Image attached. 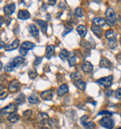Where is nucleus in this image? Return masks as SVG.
Wrapping results in <instances>:
<instances>
[{"instance_id": "1", "label": "nucleus", "mask_w": 121, "mask_h": 129, "mask_svg": "<svg viewBox=\"0 0 121 129\" xmlns=\"http://www.w3.org/2000/svg\"><path fill=\"white\" fill-rule=\"evenodd\" d=\"M106 16V22L110 24V25H114L117 23V15L116 12L113 9H107L105 12Z\"/></svg>"}, {"instance_id": "2", "label": "nucleus", "mask_w": 121, "mask_h": 129, "mask_svg": "<svg viewBox=\"0 0 121 129\" xmlns=\"http://www.w3.org/2000/svg\"><path fill=\"white\" fill-rule=\"evenodd\" d=\"M17 111V106L15 104H9L8 106H6L5 108H3L2 110H0V114L3 115V116H9L12 113L16 112Z\"/></svg>"}, {"instance_id": "3", "label": "nucleus", "mask_w": 121, "mask_h": 129, "mask_svg": "<svg viewBox=\"0 0 121 129\" xmlns=\"http://www.w3.org/2000/svg\"><path fill=\"white\" fill-rule=\"evenodd\" d=\"M112 81H113V77L112 76H107L104 78H101L99 80H97V83L104 87V88H109L111 85H112Z\"/></svg>"}, {"instance_id": "4", "label": "nucleus", "mask_w": 121, "mask_h": 129, "mask_svg": "<svg viewBox=\"0 0 121 129\" xmlns=\"http://www.w3.org/2000/svg\"><path fill=\"white\" fill-rule=\"evenodd\" d=\"M100 124L104 127H105L107 129H112L115 125L114 120L110 117H104L101 121H100Z\"/></svg>"}, {"instance_id": "5", "label": "nucleus", "mask_w": 121, "mask_h": 129, "mask_svg": "<svg viewBox=\"0 0 121 129\" xmlns=\"http://www.w3.org/2000/svg\"><path fill=\"white\" fill-rule=\"evenodd\" d=\"M20 87H21V83H20V81H18V80H12V81L9 82V91H10V92H17L19 89H20Z\"/></svg>"}, {"instance_id": "6", "label": "nucleus", "mask_w": 121, "mask_h": 129, "mask_svg": "<svg viewBox=\"0 0 121 129\" xmlns=\"http://www.w3.org/2000/svg\"><path fill=\"white\" fill-rule=\"evenodd\" d=\"M3 10H4V13L6 15H11L14 12V10H15V4L14 3H10V4L6 5L4 7Z\"/></svg>"}, {"instance_id": "7", "label": "nucleus", "mask_w": 121, "mask_h": 129, "mask_svg": "<svg viewBox=\"0 0 121 129\" xmlns=\"http://www.w3.org/2000/svg\"><path fill=\"white\" fill-rule=\"evenodd\" d=\"M19 45H20V40L19 39H14L11 43H9L8 45H6L5 46V50L6 51H13V50H15L19 47Z\"/></svg>"}, {"instance_id": "8", "label": "nucleus", "mask_w": 121, "mask_h": 129, "mask_svg": "<svg viewBox=\"0 0 121 129\" xmlns=\"http://www.w3.org/2000/svg\"><path fill=\"white\" fill-rule=\"evenodd\" d=\"M68 91H69V87H68V85H67L66 83H63V84H61L60 87L58 88L57 94H58V96H59V97H62V96H64L65 94H67V93H68Z\"/></svg>"}, {"instance_id": "9", "label": "nucleus", "mask_w": 121, "mask_h": 129, "mask_svg": "<svg viewBox=\"0 0 121 129\" xmlns=\"http://www.w3.org/2000/svg\"><path fill=\"white\" fill-rule=\"evenodd\" d=\"M30 12L26 9H21L18 12V18L20 20H27L30 18Z\"/></svg>"}, {"instance_id": "10", "label": "nucleus", "mask_w": 121, "mask_h": 129, "mask_svg": "<svg viewBox=\"0 0 121 129\" xmlns=\"http://www.w3.org/2000/svg\"><path fill=\"white\" fill-rule=\"evenodd\" d=\"M40 97L44 100H51L53 97V93L52 90H46L40 94Z\"/></svg>"}, {"instance_id": "11", "label": "nucleus", "mask_w": 121, "mask_h": 129, "mask_svg": "<svg viewBox=\"0 0 121 129\" xmlns=\"http://www.w3.org/2000/svg\"><path fill=\"white\" fill-rule=\"evenodd\" d=\"M92 23H93L94 25H97V26H100V27H101V26L105 25L106 21L104 18H102V17H95V18H93Z\"/></svg>"}, {"instance_id": "12", "label": "nucleus", "mask_w": 121, "mask_h": 129, "mask_svg": "<svg viewBox=\"0 0 121 129\" xmlns=\"http://www.w3.org/2000/svg\"><path fill=\"white\" fill-rule=\"evenodd\" d=\"M36 119H37V121L39 122V123H41V124H45L46 122L49 119L48 118V115L45 112H39L37 115H36Z\"/></svg>"}, {"instance_id": "13", "label": "nucleus", "mask_w": 121, "mask_h": 129, "mask_svg": "<svg viewBox=\"0 0 121 129\" xmlns=\"http://www.w3.org/2000/svg\"><path fill=\"white\" fill-rule=\"evenodd\" d=\"M28 31H29V33H30L33 37H37L38 35H39V30H38V28L36 27V25H35V24H29V26H28Z\"/></svg>"}, {"instance_id": "14", "label": "nucleus", "mask_w": 121, "mask_h": 129, "mask_svg": "<svg viewBox=\"0 0 121 129\" xmlns=\"http://www.w3.org/2000/svg\"><path fill=\"white\" fill-rule=\"evenodd\" d=\"M82 70L85 72V73H90L93 70V65L91 63L88 62V61H85L83 64H82Z\"/></svg>"}, {"instance_id": "15", "label": "nucleus", "mask_w": 121, "mask_h": 129, "mask_svg": "<svg viewBox=\"0 0 121 129\" xmlns=\"http://www.w3.org/2000/svg\"><path fill=\"white\" fill-rule=\"evenodd\" d=\"M100 66L104 67V68H111L112 64L110 62V60H108L105 57H102L101 61H100Z\"/></svg>"}, {"instance_id": "16", "label": "nucleus", "mask_w": 121, "mask_h": 129, "mask_svg": "<svg viewBox=\"0 0 121 129\" xmlns=\"http://www.w3.org/2000/svg\"><path fill=\"white\" fill-rule=\"evenodd\" d=\"M54 51H55V48L53 45H48L47 46V49H46V57L48 59H49L53 54H54Z\"/></svg>"}, {"instance_id": "17", "label": "nucleus", "mask_w": 121, "mask_h": 129, "mask_svg": "<svg viewBox=\"0 0 121 129\" xmlns=\"http://www.w3.org/2000/svg\"><path fill=\"white\" fill-rule=\"evenodd\" d=\"M76 31H77L78 35H79L80 37H84L86 36V34H87V27H86L85 25H83V24H80V25H78V26L76 27Z\"/></svg>"}, {"instance_id": "18", "label": "nucleus", "mask_w": 121, "mask_h": 129, "mask_svg": "<svg viewBox=\"0 0 121 129\" xmlns=\"http://www.w3.org/2000/svg\"><path fill=\"white\" fill-rule=\"evenodd\" d=\"M74 84H75V86H76L77 89H79V90H81V91H84V90L86 89V85H87V83L83 81V80L76 81Z\"/></svg>"}, {"instance_id": "19", "label": "nucleus", "mask_w": 121, "mask_h": 129, "mask_svg": "<svg viewBox=\"0 0 121 129\" xmlns=\"http://www.w3.org/2000/svg\"><path fill=\"white\" fill-rule=\"evenodd\" d=\"M105 37L108 40H115V39H117V38H116V37H117V34H116V32H115L114 30H112V29H109V30L106 31Z\"/></svg>"}, {"instance_id": "20", "label": "nucleus", "mask_w": 121, "mask_h": 129, "mask_svg": "<svg viewBox=\"0 0 121 129\" xmlns=\"http://www.w3.org/2000/svg\"><path fill=\"white\" fill-rule=\"evenodd\" d=\"M19 120H20V115L16 112L12 113V114H10V115L8 116V121L10 122V123H12V124L17 123Z\"/></svg>"}, {"instance_id": "21", "label": "nucleus", "mask_w": 121, "mask_h": 129, "mask_svg": "<svg viewBox=\"0 0 121 129\" xmlns=\"http://www.w3.org/2000/svg\"><path fill=\"white\" fill-rule=\"evenodd\" d=\"M91 30H92V32L94 33L98 37H102V35H103V29H102L100 26L92 25V26H91Z\"/></svg>"}, {"instance_id": "22", "label": "nucleus", "mask_w": 121, "mask_h": 129, "mask_svg": "<svg viewBox=\"0 0 121 129\" xmlns=\"http://www.w3.org/2000/svg\"><path fill=\"white\" fill-rule=\"evenodd\" d=\"M21 47L28 51V50H32V49L35 48V44L33 43V42H30V41H24V42L22 43Z\"/></svg>"}, {"instance_id": "23", "label": "nucleus", "mask_w": 121, "mask_h": 129, "mask_svg": "<svg viewBox=\"0 0 121 129\" xmlns=\"http://www.w3.org/2000/svg\"><path fill=\"white\" fill-rule=\"evenodd\" d=\"M39 97H37L35 94H32L31 96H29L28 97V102L30 103V104H33V105H35V104H37V103H39Z\"/></svg>"}, {"instance_id": "24", "label": "nucleus", "mask_w": 121, "mask_h": 129, "mask_svg": "<svg viewBox=\"0 0 121 129\" xmlns=\"http://www.w3.org/2000/svg\"><path fill=\"white\" fill-rule=\"evenodd\" d=\"M35 23L40 26V28H41V30L43 31L44 33L47 32V28H48V23H46L45 21H43V20H36L35 21Z\"/></svg>"}, {"instance_id": "25", "label": "nucleus", "mask_w": 121, "mask_h": 129, "mask_svg": "<svg viewBox=\"0 0 121 129\" xmlns=\"http://www.w3.org/2000/svg\"><path fill=\"white\" fill-rule=\"evenodd\" d=\"M24 61H25V59H24V57H22V56H17L15 58H13V60H12V62L16 64V66L18 67V66H20L21 64H22L24 63Z\"/></svg>"}, {"instance_id": "26", "label": "nucleus", "mask_w": 121, "mask_h": 129, "mask_svg": "<svg viewBox=\"0 0 121 129\" xmlns=\"http://www.w3.org/2000/svg\"><path fill=\"white\" fill-rule=\"evenodd\" d=\"M59 56H60V58L61 60H65V59H68V57L70 56V53H69V51H68L67 50L62 49V50L60 51Z\"/></svg>"}, {"instance_id": "27", "label": "nucleus", "mask_w": 121, "mask_h": 129, "mask_svg": "<svg viewBox=\"0 0 121 129\" xmlns=\"http://www.w3.org/2000/svg\"><path fill=\"white\" fill-rule=\"evenodd\" d=\"M16 67L17 66H16V64L13 62H9V63H8V64L5 65V70L8 71V72H10V71L14 70Z\"/></svg>"}, {"instance_id": "28", "label": "nucleus", "mask_w": 121, "mask_h": 129, "mask_svg": "<svg viewBox=\"0 0 121 129\" xmlns=\"http://www.w3.org/2000/svg\"><path fill=\"white\" fill-rule=\"evenodd\" d=\"M68 63L70 66H74L76 64V57L74 54H70V56L68 57Z\"/></svg>"}, {"instance_id": "29", "label": "nucleus", "mask_w": 121, "mask_h": 129, "mask_svg": "<svg viewBox=\"0 0 121 129\" xmlns=\"http://www.w3.org/2000/svg\"><path fill=\"white\" fill-rule=\"evenodd\" d=\"M82 124L87 129H94L96 127V125L93 122H84V123H82Z\"/></svg>"}, {"instance_id": "30", "label": "nucleus", "mask_w": 121, "mask_h": 129, "mask_svg": "<svg viewBox=\"0 0 121 129\" xmlns=\"http://www.w3.org/2000/svg\"><path fill=\"white\" fill-rule=\"evenodd\" d=\"M71 79L73 80V81H78V80H81V78H82V76H81V74L79 73V72H77V71H76V72H73L72 74H71Z\"/></svg>"}, {"instance_id": "31", "label": "nucleus", "mask_w": 121, "mask_h": 129, "mask_svg": "<svg viewBox=\"0 0 121 129\" xmlns=\"http://www.w3.org/2000/svg\"><path fill=\"white\" fill-rule=\"evenodd\" d=\"M25 101V97L24 96L22 95V94H21V95H19L18 97L15 98V102L18 104V105H21V104H22L23 102Z\"/></svg>"}, {"instance_id": "32", "label": "nucleus", "mask_w": 121, "mask_h": 129, "mask_svg": "<svg viewBox=\"0 0 121 129\" xmlns=\"http://www.w3.org/2000/svg\"><path fill=\"white\" fill-rule=\"evenodd\" d=\"M48 124L52 128H58V123L55 119H49L48 120Z\"/></svg>"}, {"instance_id": "33", "label": "nucleus", "mask_w": 121, "mask_h": 129, "mask_svg": "<svg viewBox=\"0 0 121 129\" xmlns=\"http://www.w3.org/2000/svg\"><path fill=\"white\" fill-rule=\"evenodd\" d=\"M28 76H29V78L31 80H35L37 77V72L35 70H34V69H31L28 72Z\"/></svg>"}, {"instance_id": "34", "label": "nucleus", "mask_w": 121, "mask_h": 129, "mask_svg": "<svg viewBox=\"0 0 121 129\" xmlns=\"http://www.w3.org/2000/svg\"><path fill=\"white\" fill-rule=\"evenodd\" d=\"M107 45H108V47L110 49H115L117 47V39H115V40H108Z\"/></svg>"}, {"instance_id": "35", "label": "nucleus", "mask_w": 121, "mask_h": 129, "mask_svg": "<svg viewBox=\"0 0 121 129\" xmlns=\"http://www.w3.org/2000/svg\"><path fill=\"white\" fill-rule=\"evenodd\" d=\"M23 117L24 118H31L32 116H33V111H31V110H27V111H25L24 112H23Z\"/></svg>"}, {"instance_id": "36", "label": "nucleus", "mask_w": 121, "mask_h": 129, "mask_svg": "<svg viewBox=\"0 0 121 129\" xmlns=\"http://www.w3.org/2000/svg\"><path fill=\"white\" fill-rule=\"evenodd\" d=\"M75 13L77 17H82L83 16V9L81 8H76L75 9Z\"/></svg>"}, {"instance_id": "37", "label": "nucleus", "mask_w": 121, "mask_h": 129, "mask_svg": "<svg viewBox=\"0 0 121 129\" xmlns=\"http://www.w3.org/2000/svg\"><path fill=\"white\" fill-rule=\"evenodd\" d=\"M19 52H20V55H21L22 57H24V56L27 54V50H25V49L21 47V48L19 49Z\"/></svg>"}, {"instance_id": "38", "label": "nucleus", "mask_w": 121, "mask_h": 129, "mask_svg": "<svg viewBox=\"0 0 121 129\" xmlns=\"http://www.w3.org/2000/svg\"><path fill=\"white\" fill-rule=\"evenodd\" d=\"M8 95H9V93H8L7 91H1V92H0V100L5 99L6 97H8Z\"/></svg>"}, {"instance_id": "39", "label": "nucleus", "mask_w": 121, "mask_h": 129, "mask_svg": "<svg viewBox=\"0 0 121 129\" xmlns=\"http://www.w3.org/2000/svg\"><path fill=\"white\" fill-rule=\"evenodd\" d=\"M115 95H116V97L117 99H121V88H118V89L116 90Z\"/></svg>"}, {"instance_id": "40", "label": "nucleus", "mask_w": 121, "mask_h": 129, "mask_svg": "<svg viewBox=\"0 0 121 129\" xmlns=\"http://www.w3.org/2000/svg\"><path fill=\"white\" fill-rule=\"evenodd\" d=\"M113 112L109 111H102L98 113V115H112Z\"/></svg>"}, {"instance_id": "41", "label": "nucleus", "mask_w": 121, "mask_h": 129, "mask_svg": "<svg viewBox=\"0 0 121 129\" xmlns=\"http://www.w3.org/2000/svg\"><path fill=\"white\" fill-rule=\"evenodd\" d=\"M41 62H42V57H36L35 62H34V64L35 65H38V64H40Z\"/></svg>"}, {"instance_id": "42", "label": "nucleus", "mask_w": 121, "mask_h": 129, "mask_svg": "<svg viewBox=\"0 0 121 129\" xmlns=\"http://www.w3.org/2000/svg\"><path fill=\"white\" fill-rule=\"evenodd\" d=\"M112 94H113V91H112V90H108V91H106L105 92V95L107 97H111Z\"/></svg>"}, {"instance_id": "43", "label": "nucleus", "mask_w": 121, "mask_h": 129, "mask_svg": "<svg viewBox=\"0 0 121 129\" xmlns=\"http://www.w3.org/2000/svg\"><path fill=\"white\" fill-rule=\"evenodd\" d=\"M87 119H88V116H87V115H85V116H83V117L81 118V122H82V123H84V122H86V120H87Z\"/></svg>"}, {"instance_id": "44", "label": "nucleus", "mask_w": 121, "mask_h": 129, "mask_svg": "<svg viewBox=\"0 0 121 129\" xmlns=\"http://www.w3.org/2000/svg\"><path fill=\"white\" fill-rule=\"evenodd\" d=\"M56 3H57V1H55V0H53V1H48V4H49V5H51V6L55 5Z\"/></svg>"}, {"instance_id": "45", "label": "nucleus", "mask_w": 121, "mask_h": 129, "mask_svg": "<svg viewBox=\"0 0 121 129\" xmlns=\"http://www.w3.org/2000/svg\"><path fill=\"white\" fill-rule=\"evenodd\" d=\"M4 46H5V43H4L3 41H0V50H1V49L3 48Z\"/></svg>"}, {"instance_id": "46", "label": "nucleus", "mask_w": 121, "mask_h": 129, "mask_svg": "<svg viewBox=\"0 0 121 129\" xmlns=\"http://www.w3.org/2000/svg\"><path fill=\"white\" fill-rule=\"evenodd\" d=\"M3 88H4V86H3L2 84H0V92H1L2 90H3Z\"/></svg>"}, {"instance_id": "47", "label": "nucleus", "mask_w": 121, "mask_h": 129, "mask_svg": "<svg viewBox=\"0 0 121 129\" xmlns=\"http://www.w3.org/2000/svg\"><path fill=\"white\" fill-rule=\"evenodd\" d=\"M1 23H2V17L0 16V28H1Z\"/></svg>"}, {"instance_id": "48", "label": "nucleus", "mask_w": 121, "mask_h": 129, "mask_svg": "<svg viewBox=\"0 0 121 129\" xmlns=\"http://www.w3.org/2000/svg\"><path fill=\"white\" fill-rule=\"evenodd\" d=\"M2 67H3V64H2V63H1V61H0V70L2 69Z\"/></svg>"}, {"instance_id": "49", "label": "nucleus", "mask_w": 121, "mask_h": 129, "mask_svg": "<svg viewBox=\"0 0 121 129\" xmlns=\"http://www.w3.org/2000/svg\"><path fill=\"white\" fill-rule=\"evenodd\" d=\"M119 42H120V44H121V37H120V39H119Z\"/></svg>"}, {"instance_id": "50", "label": "nucleus", "mask_w": 121, "mask_h": 129, "mask_svg": "<svg viewBox=\"0 0 121 129\" xmlns=\"http://www.w3.org/2000/svg\"><path fill=\"white\" fill-rule=\"evenodd\" d=\"M43 129H48V128H47V127H43Z\"/></svg>"}, {"instance_id": "51", "label": "nucleus", "mask_w": 121, "mask_h": 129, "mask_svg": "<svg viewBox=\"0 0 121 129\" xmlns=\"http://www.w3.org/2000/svg\"><path fill=\"white\" fill-rule=\"evenodd\" d=\"M1 121H2V120H1V116H0V122H1Z\"/></svg>"}, {"instance_id": "52", "label": "nucleus", "mask_w": 121, "mask_h": 129, "mask_svg": "<svg viewBox=\"0 0 121 129\" xmlns=\"http://www.w3.org/2000/svg\"><path fill=\"white\" fill-rule=\"evenodd\" d=\"M117 129H121V127H118V128H117Z\"/></svg>"}, {"instance_id": "53", "label": "nucleus", "mask_w": 121, "mask_h": 129, "mask_svg": "<svg viewBox=\"0 0 121 129\" xmlns=\"http://www.w3.org/2000/svg\"><path fill=\"white\" fill-rule=\"evenodd\" d=\"M120 117H121V112H120Z\"/></svg>"}]
</instances>
